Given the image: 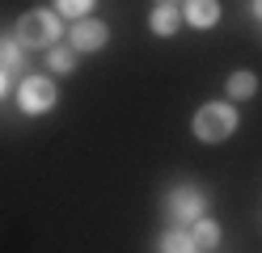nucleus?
Here are the masks:
<instances>
[{"label": "nucleus", "mask_w": 262, "mask_h": 253, "mask_svg": "<svg viewBox=\"0 0 262 253\" xmlns=\"http://www.w3.org/2000/svg\"><path fill=\"white\" fill-rule=\"evenodd\" d=\"M233 131H237V110L224 106V101H211V106H203L194 114V135H199L203 144H220Z\"/></svg>", "instance_id": "f257e3e1"}, {"label": "nucleus", "mask_w": 262, "mask_h": 253, "mask_svg": "<svg viewBox=\"0 0 262 253\" xmlns=\"http://www.w3.org/2000/svg\"><path fill=\"white\" fill-rule=\"evenodd\" d=\"M55 38H59V21L47 9H34V13H26L17 21V42L21 47H51Z\"/></svg>", "instance_id": "f03ea898"}, {"label": "nucleus", "mask_w": 262, "mask_h": 253, "mask_svg": "<svg viewBox=\"0 0 262 253\" xmlns=\"http://www.w3.org/2000/svg\"><path fill=\"white\" fill-rule=\"evenodd\" d=\"M17 101H21L26 114H42V110L55 106V84L47 76H30V80H21V97Z\"/></svg>", "instance_id": "7ed1b4c3"}, {"label": "nucleus", "mask_w": 262, "mask_h": 253, "mask_svg": "<svg viewBox=\"0 0 262 253\" xmlns=\"http://www.w3.org/2000/svg\"><path fill=\"white\" fill-rule=\"evenodd\" d=\"M169 215L178 224H194L203 215V194L199 190H173L169 194Z\"/></svg>", "instance_id": "20e7f679"}, {"label": "nucleus", "mask_w": 262, "mask_h": 253, "mask_svg": "<svg viewBox=\"0 0 262 253\" xmlns=\"http://www.w3.org/2000/svg\"><path fill=\"white\" fill-rule=\"evenodd\" d=\"M110 38V30L102 21H76L72 26V51H97V47H106Z\"/></svg>", "instance_id": "39448f33"}, {"label": "nucleus", "mask_w": 262, "mask_h": 253, "mask_svg": "<svg viewBox=\"0 0 262 253\" xmlns=\"http://www.w3.org/2000/svg\"><path fill=\"white\" fill-rule=\"evenodd\" d=\"M216 17H220V5H216V0H186V21H190V26L207 30V26H216Z\"/></svg>", "instance_id": "423d86ee"}, {"label": "nucleus", "mask_w": 262, "mask_h": 253, "mask_svg": "<svg viewBox=\"0 0 262 253\" xmlns=\"http://www.w3.org/2000/svg\"><path fill=\"white\" fill-rule=\"evenodd\" d=\"M228 93L233 97H254L258 93V76L254 72H233L228 76Z\"/></svg>", "instance_id": "0eeeda50"}, {"label": "nucleus", "mask_w": 262, "mask_h": 253, "mask_svg": "<svg viewBox=\"0 0 262 253\" xmlns=\"http://www.w3.org/2000/svg\"><path fill=\"white\" fill-rule=\"evenodd\" d=\"M190 241L199 245V249H211V245L220 241V228L211 224V219H194V232H190Z\"/></svg>", "instance_id": "6e6552de"}, {"label": "nucleus", "mask_w": 262, "mask_h": 253, "mask_svg": "<svg viewBox=\"0 0 262 253\" xmlns=\"http://www.w3.org/2000/svg\"><path fill=\"white\" fill-rule=\"evenodd\" d=\"M161 253H199V245L190 241V232H169L161 241Z\"/></svg>", "instance_id": "1a4fd4ad"}, {"label": "nucleus", "mask_w": 262, "mask_h": 253, "mask_svg": "<svg viewBox=\"0 0 262 253\" xmlns=\"http://www.w3.org/2000/svg\"><path fill=\"white\" fill-rule=\"evenodd\" d=\"M173 30H178V9L161 5V9L152 13V34H173Z\"/></svg>", "instance_id": "9d476101"}, {"label": "nucleus", "mask_w": 262, "mask_h": 253, "mask_svg": "<svg viewBox=\"0 0 262 253\" xmlns=\"http://www.w3.org/2000/svg\"><path fill=\"white\" fill-rule=\"evenodd\" d=\"M47 63H51L55 72H72V67H76V55H72L68 47H51V55H47Z\"/></svg>", "instance_id": "9b49d317"}, {"label": "nucleus", "mask_w": 262, "mask_h": 253, "mask_svg": "<svg viewBox=\"0 0 262 253\" xmlns=\"http://www.w3.org/2000/svg\"><path fill=\"white\" fill-rule=\"evenodd\" d=\"M55 5H59V13H68V17H85L93 9V0H55Z\"/></svg>", "instance_id": "f8f14e48"}, {"label": "nucleus", "mask_w": 262, "mask_h": 253, "mask_svg": "<svg viewBox=\"0 0 262 253\" xmlns=\"http://www.w3.org/2000/svg\"><path fill=\"white\" fill-rule=\"evenodd\" d=\"M17 47H21V42H9V38H5V42H0V59H5V63H17Z\"/></svg>", "instance_id": "ddd939ff"}, {"label": "nucleus", "mask_w": 262, "mask_h": 253, "mask_svg": "<svg viewBox=\"0 0 262 253\" xmlns=\"http://www.w3.org/2000/svg\"><path fill=\"white\" fill-rule=\"evenodd\" d=\"M254 13H258V17H262V0H254Z\"/></svg>", "instance_id": "4468645a"}, {"label": "nucleus", "mask_w": 262, "mask_h": 253, "mask_svg": "<svg viewBox=\"0 0 262 253\" xmlns=\"http://www.w3.org/2000/svg\"><path fill=\"white\" fill-rule=\"evenodd\" d=\"M0 93H5V72H0Z\"/></svg>", "instance_id": "2eb2a0df"}]
</instances>
